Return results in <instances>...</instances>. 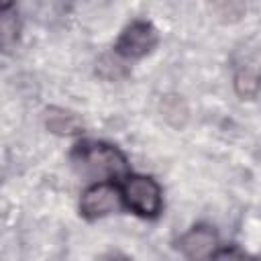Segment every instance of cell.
Segmentation results:
<instances>
[{"instance_id":"obj_1","label":"cell","mask_w":261,"mask_h":261,"mask_svg":"<svg viewBox=\"0 0 261 261\" xmlns=\"http://www.w3.org/2000/svg\"><path fill=\"white\" fill-rule=\"evenodd\" d=\"M71 159L84 173L98 177H116L126 171V157L116 147L98 141L77 143Z\"/></svg>"},{"instance_id":"obj_2","label":"cell","mask_w":261,"mask_h":261,"mask_svg":"<svg viewBox=\"0 0 261 261\" xmlns=\"http://www.w3.org/2000/svg\"><path fill=\"white\" fill-rule=\"evenodd\" d=\"M122 198L126 206L143 218H155L161 210V188L147 175H128L122 186Z\"/></svg>"},{"instance_id":"obj_3","label":"cell","mask_w":261,"mask_h":261,"mask_svg":"<svg viewBox=\"0 0 261 261\" xmlns=\"http://www.w3.org/2000/svg\"><path fill=\"white\" fill-rule=\"evenodd\" d=\"M122 192L118 186L110 181H96L92 184L80 200V212L88 220L104 218L112 212H118L122 206Z\"/></svg>"},{"instance_id":"obj_4","label":"cell","mask_w":261,"mask_h":261,"mask_svg":"<svg viewBox=\"0 0 261 261\" xmlns=\"http://www.w3.org/2000/svg\"><path fill=\"white\" fill-rule=\"evenodd\" d=\"M157 41H159L157 29L149 20H133L120 33L114 49L122 57L139 59V57L147 55L149 51H153L155 45H157Z\"/></svg>"},{"instance_id":"obj_5","label":"cell","mask_w":261,"mask_h":261,"mask_svg":"<svg viewBox=\"0 0 261 261\" xmlns=\"http://www.w3.org/2000/svg\"><path fill=\"white\" fill-rule=\"evenodd\" d=\"M179 249L190 261H208L216 253V234L210 226H194L179 239Z\"/></svg>"},{"instance_id":"obj_6","label":"cell","mask_w":261,"mask_h":261,"mask_svg":"<svg viewBox=\"0 0 261 261\" xmlns=\"http://www.w3.org/2000/svg\"><path fill=\"white\" fill-rule=\"evenodd\" d=\"M45 124L51 133L57 135H75L82 130V118L63 108H49L45 112Z\"/></svg>"},{"instance_id":"obj_7","label":"cell","mask_w":261,"mask_h":261,"mask_svg":"<svg viewBox=\"0 0 261 261\" xmlns=\"http://www.w3.org/2000/svg\"><path fill=\"white\" fill-rule=\"evenodd\" d=\"M8 10H10V6L2 8V24H0L2 27V45H4V49H8L18 37V22Z\"/></svg>"},{"instance_id":"obj_8","label":"cell","mask_w":261,"mask_h":261,"mask_svg":"<svg viewBox=\"0 0 261 261\" xmlns=\"http://www.w3.org/2000/svg\"><path fill=\"white\" fill-rule=\"evenodd\" d=\"M210 261H249V257H247L243 251H239V249L230 247V249L216 251V253L212 255V259H210Z\"/></svg>"},{"instance_id":"obj_9","label":"cell","mask_w":261,"mask_h":261,"mask_svg":"<svg viewBox=\"0 0 261 261\" xmlns=\"http://www.w3.org/2000/svg\"><path fill=\"white\" fill-rule=\"evenodd\" d=\"M100 261H128L124 255H120V253H110V255H106V257H102Z\"/></svg>"}]
</instances>
